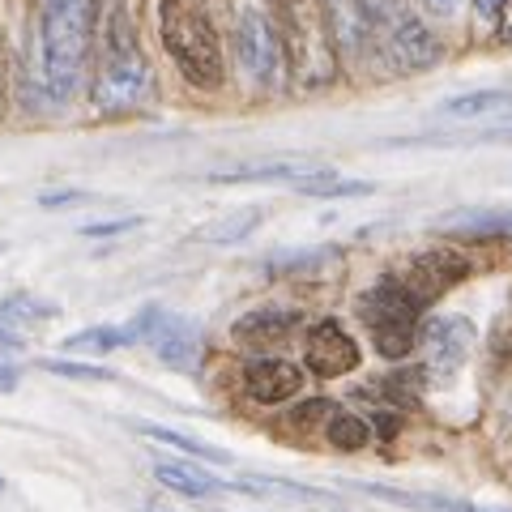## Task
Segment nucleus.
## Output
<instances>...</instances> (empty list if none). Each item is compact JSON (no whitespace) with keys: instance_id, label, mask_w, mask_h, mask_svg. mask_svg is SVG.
Segmentation results:
<instances>
[{"instance_id":"obj_1","label":"nucleus","mask_w":512,"mask_h":512,"mask_svg":"<svg viewBox=\"0 0 512 512\" xmlns=\"http://www.w3.org/2000/svg\"><path fill=\"white\" fill-rule=\"evenodd\" d=\"M94 43V5L90 0H43L39 47H43V77L52 99H73L90 69Z\"/></svg>"},{"instance_id":"obj_2","label":"nucleus","mask_w":512,"mask_h":512,"mask_svg":"<svg viewBox=\"0 0 512 512\" xmlns=\"http://www.w3.org/2000/svg\"><path fill=\"white\" fill-rule=\"evenodd\" d=\"M158 35L192 86L218 90L227 82V56L205 0H158Z\"/></svg>"},{"instance_id":"obj_3","label":"nucleus","mask_w":512,"mask_h":512,"mask_svg":"<svg viewBox=\"0 0 512 512\" xmlns=\"http://www.w3.org/2000/svg\"><path fill=\"white\" fill-rule=\"evenodd\" d=\"M359 316H363L367 333H372V346L380 350L384 359H406L410 350L419 346L423 303L414 299L397 278H384V282L372 286V291H363Z\"/></svg>"},{"instance_id":"obj_4","label":"nucleus","mask_w":512,"mask_h":512,"mask_svg":"<svg viewBox=\"0 0 512 512\" xmlns=\"http://www.w3.org/2000/svg\"><path fill=\"white\" fill-rule=\"evenodd\" d=\"M137 338L146 342L163 367L171 372H184L192 376L201 367V350H205V338H201V325L184 312L175 308H146L137 316Z\"/></svg>"},{"instance_id":"obj_5","label":"nucleus","mask_w":512,"mask_h":512,"mask_svg":"<svg viewBox=\"0 0 512 512\" xmlns=\"http://www.w3.org/2000/svg\"><path fill=\"white\" fill-rule=\"evenodd\" d=\"M367 22H372V35L380 39L384 56H389L402 73H419L440 64V39L431 35L423 22L406 18V13H380V9H367Z\"/></svg>"},{"instance_id":"obj_6","label":"nucleus","mask_w":512,"mask_h":512,"mask_svg":"<svg viewBox=\"0 0 512 512\" xmlns=\"http://www.w3.org/2000/svg\"><path fill=\"white\" fill-rule=\"evenodd\" d=\"M154 77L141 52H103L99 73H94V103L103 111H137L150 103Z\"/></svg>"},{"instance_id":"obj_7","label":"nucleus","mask_w":512,"mask_h":512,"mask_svg":"<svg viewBox=\"0 0 512 512\" xmlns=\"http://www.w3.org/2000/svg\"><path fill=\"white\" fill-rule=\"evenodd\" d=\"M231 47H235V60H239V69H244V77L252 86H274L278 64H282V43L274 35V22H269L261 9L239 13Z\"/></svg>"},{"instance_id":"obj_8","label":"nucleus","mask_w":512,"mask_h":512,"mask_svg":"<svg viewBox=\"0 0 512 512\" xmlns=\"http://www.w3.org/2000/svg\"><path fill=\"white\" fill-rule=\"evenodd\" d=\"M419 342H423V355H427V363H423L427 376L436 384H448L461 372L466 355H470L474 325L466 316H436V320H427V325H423Z\"/></svg>"},{"instance_id":"obj_9","label":"nucleus","mask_w":512,"mask_h":512,"mask_svg":"<svg viewBox=\"0 0 512 512\" xmlns=\"http://www.w3.org/2000/svg\"><path fill=\"white\" fill-rule=\"evenodd\" d=\"M466 274H470V261L461 252H453V248H431V252L410 256L406 269L397 274V282H402L406 291L427 308L431 299H440V295L453 291V286L466 278Z\"/></svg>"},{"instance_id":"obj_10","label":"nucleus","mask_w":512,"mask_h":512,"mask_svg":"<svg viewBox=\"0 0 512 512\" xmlns=\"http://www.w3.org/2000/svg\"><path fill=\"white\" fill-rule=\"evenodd\" d=\"M303 359H308V367L316 376L333 380V376H346L359 367V346L338 320H320V325L308 333V342H303Z\"/></svg>"},{"instance_id":"obj_11","label":"nucleus","mask_w":512,"mask_h":512,"mask_svg":"<svg viewBox=\"0 0 512 512\" xmlns=\"http://www.w3.org/2000/svg\"><path fill=\"white\" fill-rule=\"evenodd\" d=\"M60 308L39 295H9L0 303V346H26L39 333V325L56 320Z\"/></svg>"},{"instance_id":"obj_12","label":"nucleus","mask_w":512,"mask_h":512,"mask_svg":"<svg viewBox=\"0 0 512 512\" xmlns=\"http://www.w3.org/2000/svg\"><path fill=\"white\" fill-rule=\"evenodd\" d=\"M244 389L252 402H265V406H278L286 397H295L303 389V372L286 359H252L244 367Z\"/></svg>"},{"instance_id":"obj_13","label":"nucleus","mask_w":512,"mask_h":512,"mask_svg":"<svg viewBox=\"0 0 512 512\" xmlns=\"http://www.w3.org/2000/svg\"><path fill=\"white\" fill-rule=\"evenodd\" d=\"M440 231H453V235H512V205H478V210H453L436 222Z\"/></svg>"},{"instance_id":"obj_14","label":"nucleus","mask_w":512,"mask_h":512,"mask_svg":"<svg viewBox=\"0 0 512 512\" xmlns=\"http://www.w3.org/2000/svg\"><path fill=\"white\" fill-rule=\"evenodd\" d=\"M265 222V210L261 205H244V210H231L222 214L214 222H201L197 231H192V239H201V244H244V239Z\"/></svg>"},{"instance_id":"obj_15","label":"nucleus","mask_w":512,"mask_h":512,"mask_svg":"<svg viewBox=\"0 0 512 512\" xmlns=\"http://www.w3.org/2000/svg\"><path fill=\"white\" fill-rule=\"evenodd\" d=\"M154 478L180 495H218V491H231L227 478H214L210 470L201 466H188V461H158Z\"/></svg>"},{"instance_id":"obj_16","label":"nucleus","mask_w":512,"mask_h":512,"mask_svg":"<svg viewBox=\"0 0 512 512\" xmlns=\"http://www.w3.org/2000/svg\"><path fill=\"white\" fill-rule=\"evenodd\" d=\"M299 325L295 312H278V308H261V312H248L244 320L235 325V338L239 342H252V346H274L282 338H291Z\"/></svg>"},{"instance_id":"obj_17","label":"nucleus","mask_w":512,"mask_h":512,"mask_svg":"<svg viewBox=\"0 0 512 512\" xmlns=\"http://www.w3.org/2000/svg\"><path fill=\"white\" fill-rule=\"evenodd\" d=\"M316 163H248V167H222L214 171V184H295Z\"/></svg>"},{"instance_id":"obj_18","label":"nucleus","mask_w":512,"mask_h":512,"mask_svg":"<svg viewBox=\"0 0 512 512\" xmlns=\"http://www.w3.org/2000/svg\"><path fill=\"white\" fill-rule=\"evenodd\" d=\"M291 188L299 192V197H320V201H333V197H367V192H372V184H367V180H342V175L329 171V167H312L308 175H299Z\"/></svg>"},{"instance_id":"obj_19","label":"nucleus","mask_w":512,"mask_h":512,"mask_svg":"<svg viewBox=\"0 0 512 512\" xmlns=\"http://www.w3.org/2000/svg\"><path fill=\"white\" fill-rule=\"evenodd\" d=\"M137 338V325H94L82 329L73 338H64V350H82V355H107V350H120V346H133Z\"/></svg>"},{"instance_id":"obj_20","label":"nucleus","mask_w":512,"mask_h":512,"mask_svg":"<svg viewBox=\"0 0 512 512\" xmlns=\"http://www.w3.org/2000/svg\"><path fill=\"white\" fill-rule=\"evenodd\" d=\"M444 116L457 120H474V116H500V111H512V90H478V94H457V99L440 103Z\"/></svg>"},{"instance_id":"obj_21","label":"nucleus","mask_w":512,"mask_h":512,"mask_svg":"<svg viewBox=\"0 0 512 512\" xmlns=\"http://www.w3.org/2000/svg\"><path fill=\"white\" fill-rule=\"evenodd\" d=\"M376 500H393L406 508H423V512H495V508H478V504H461V500H444V495H419V491H397V487H363Z\"/></svg>"},{"instance_id":"obj_22","label":"nucleus","mask_w":512,"mask_h":512,"mask_svg":"<svg viewBox=\"0 0 512 512\" xmlns=\"http://www.w3.org/2000/svg\"><path fill=\"white\" fill-rule=\"evenodd\" d=\"M325 436L333 448H342V453H355L372 440V423L359 419V414H346V410H333V419L325 423Z\"/></svg>"},{"instance_id":"obj_23","label":"nucleus","mask_w":512,"mask_h":512,"mask_svg":"<svg viewBox=\"0 0 512 512\" xmlns=\"http://www.w3.org/2000/svg\"><path fill=\"white\" fill-rule=\"evenodd\" d=\"M141 431H146L150 440H158V444L184 448V453H197V457H205V461H231L227 453H222V448L205 444V440H197V436H184V431H171V427H154V423H141Z\"/></svg>"},{"instance_id":"obj_24","label":"nucleus","mask_w":512,"mask_h":512,"mask_svg":"<svg viewBox=\"0 0 512 512\" xmlns=\"http://www.w3.org/2000/svg\"><path fill=\"white\" fill-rule=\"evenodd\" d=\"M39 367H43V372H52V376H69V380H116V372H107V367L64 363V359H43Z\"/></svg>"},{"instance_id":"obj_25","label":"nucleus","mask_w":512,"mask_h":512,"mask_svg":"<svg viewBox=\"0 0 512 512\" xmlns=\"http://www.w3.org/2000/svg\"><path fill=\"white\" fill-rule=\"evenodd\" d=\"M133 227H141V218H111V222H86L82 235L86 239H111L120 231H133Z\"/></svg>"},{"instance_id":"obj_26","label":"nucleus","mask_w":512,"mask_h":512,"mask_svg":"<svg viewBox=\"0 0 512 512\" xmlns=\"http://www.w3.org/2000/svg\"><path fill=\"white\" fill-rule=\"evenodd\" d=\"M82 201H90L86 192H43L39 197L43 210H56V205H82Z\"/></svg>"},{"instance_id":"obj_27","label":"nucleus","mask_w":512,"mask_h":512,"mask_svg":"<svg viewBox=\"0 0 512 512\" xmlns=\"http://www.w3.org/2000/svg\"><path fill=\"white\" fill-rule=\"evenodd\" d=\"M13 389H18V367L9 359H0V393H13Z\"/></svg>"},{"instance_id":"obj_28","label":"nucleus","mask_w":512,"mask_h":512,"mask_svg":"<svg viewBox=\"0 0 512 512\" xmlns=\"http://www.w3.org/2000/svg\"><path fill=\"white\" fill-rule=\"evenodd\" d=\"M474 5H478V13H483V18H491V13H500L508 0H474Z\"/></svg>"},{"instance_id":"obj_29","label":"nucleus","mask_w":512,"mask_h":512,"mask_svg":"<svg viewBox=\"0 0 512 512\" xmlns=\"http://www.w3.org/2000/svg\"><path fill=\"white\" fill-rule=\"evenodd\" d=\"M500 13H504V30H500V35H504V39L512 43V0H508V5H504Z\"/></svg>"},{"instance_id":"obj_30","label":"nucleus","mask_w":512,"mask_h":512,"mask_svg":"<svg viewBox=\"0 0 512 512\" xmlns=\"http://www.w3.org/2000/svg\"><path fill=\"white\" fill-rule=\"evenodd\" d=\"M483 141H512V128H495V133H487Z\"/></svg>"},{"instance_id":"obj_31","label":"nucleus","mask_w":512,"mask_h":512,"mask_svg":"<svg viewBox=\"0 0 512 512\" xmlns=\"http://www.w3.org/2000/svg\"><path fill=\"white\" fill-rule=\"evenodd\" d=\"M427 5L436 9V13H448V9H453V0H427Z\"/></svg>"},{"instance_id":"obj_32","label":"nucleus","mask_w":512,"mask_h":512,"mask_svg":"<svg viewBox=\"0 0 512 512\" xmlns=\"http://www.w3.org/2000/svg\"><path fill=\"white\" fill-rule=\"evenodd\" d=\"M150 512H175V508H150Z\"/></svg>"},{"instance_id":"obj_33","label":"nucleus","mask_w":512,"mask_h":512,"mask_svg":"<svg viewBox=\"0 0 512 512\" xmlns=\"http://www.w3.org/2000/svg\"><path fill=\"white\" fill-rule=\"evenodd\" d=\"M0 491H5V478H0Z\"/></svg>"}]
</instances>
